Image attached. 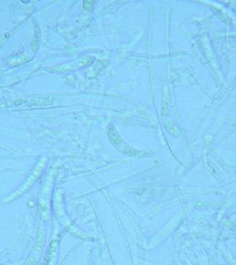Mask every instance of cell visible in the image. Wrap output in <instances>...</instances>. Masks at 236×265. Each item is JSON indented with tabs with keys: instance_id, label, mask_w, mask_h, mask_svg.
<instances>
[{
	"instance_id": "6da1fadb",
	"label": "cell",
	"mask_w": 236,
	"mask_h": 265,
	"mask_svg": "<svg viewBox=\"0 0 236 265\" xmlns=\"http://www.w3.org/2000/svg\"><path fill=\"white\" fill-rule=\"evenodd\" d=\"M58 244H59L58 240H53V242L51 243V244H50V246H49V248L47 250L46 256H45V262H46V264L47 265L51 263V261L53 259V255L56 253V250L58 248Z\"/></svg>"
},
{
	"instance_id": "7a4b0ae2",
	"label": "cell",
	"mask_w": 236,
	"mask_h": 265,
	"mask_svg": "<svg viewBox=\"0 0 236 265\" xmlns=\"http://www.w3.org/2000/svg\"><path fill=\"white\" fill-rule=\"evenodd\" d=\"M166 127H167V130L169 131V132L170 134H172L173 136H176L178 134V130L176 129V127H175V126L173 125L172 122L168 121L167 124H166Z\"/></svg>"
},
{
	"instance_id": "3957f363",
	"label": "cell",
	"mask_w": 236,
	"mask_h": 265,
	"mask_svg": "<svg viewBox=\"0 0 236 265\" xmlns=\"http://www.w3.org/2000/svg\"><path fill=\"white\" fill-rule=\"evenodd\" d=\"M43 243V233L40 232L39 236H38V239H37V244H36V247H35V250L37 252H40V250L42 249Z\"/></svg>"
},
{
	"instance_id": "277c9868",
	"label": "cell",
	"mask_w": 236,
	"mask_h": 265,
	"mask_svg": "<svg viewBox=\"0 0 236 265\" xmlns=\"http://www.w3.org/2000/svg\"><path fill=\"white\" fill-rule=\"evenodd\" d=\"M169 106L168 105V101H167V99H165L164 102H163V114L165 115H167L168 113H169V106Z\"/></svg>"
},
{
	"instance_id": "5b68a950",
	"label": "cell",
	"mask_w": 236,
	"mask_h": 265,
	"mask_svg": "<svg viewBox=\"0 0 236 265\" xmlns=\"http://www.w3.org/2000/svg\"><path fill=\"white\" fill-rule=\"evenodd\" d=\"M35 263H36L35 259H34V258H31V259H29V260H28L24 265H35Z\"/></svg>"
}]
</instances>
